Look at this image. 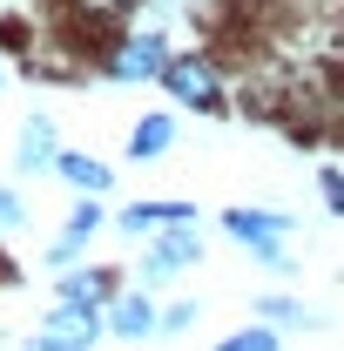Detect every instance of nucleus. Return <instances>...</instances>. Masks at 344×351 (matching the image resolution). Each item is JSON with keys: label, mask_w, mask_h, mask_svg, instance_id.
Listing matches in <instances>:
<instances>
[{"label": "nucleus", "mask_w": 344, "mask_h": 351, "mask_svg": "<svg viewBox=\"0 0 344 351\" xmlns=\"http://www.w3.org/2000/svg\"><path fill=\"white\" fill-rule=\"evenodd\" d=\"M122 291H129V284H122V270H115V263H75V270H61V277H54V304L108 311Z\"/></svg>", "instance_id": "obj_6"}, {"label": "nucleus", "mask_w": 344, "mask_h": 351, "mask_svg": "<svg viewBox=\"0 0 344 351\" xmlns=\"http://www.w3.org/2000/svg\"><path fill=\"white\" fill-rule=\"evenodd\" d=\"M196 298H175V304H162V338H182V331H189V324H196Z\"/></svg>", "instance_id": "obj_15"}, {"label": "nucleus", "mask_w": 344, "mask_h": 351, "mask_svg": "<svg viewBox=\"0 0 344 351\" xmlns=\"http://www.w3.org/2000/svg\"><path fill=\"white\" fill-rule=\"evenodd\" d=\"M61 156H68V149H61L54 122H47V115H27L21 135H14V169H21V176H47Z\"/></svg>", "instance_id": "obj_10"}, {"label": "nucleus", "mask_w": 344, "mask_h": 351, "mask_svg": "<svg viewBox=\"0 0 344 351\" xmlns=\"http://www.w3.org/2000/svg\"><path fill=\"white\" fill-rule=\"evenodd\" d=\"M196 223V203L189 196H149V203H129V210H115V230L122 237H162V230H189Z\"/></svg>", "instance_id": "obj_7"}, {"label": "nucleus", "mask_w": 344, "mask_h": 351, "mask_svg": "<svg viewBox=\"0 0 344 351\" xmlns=\"http://www.w3.org/2000/svg\"><path fill=\"white\" fill-rule=\"evenodd\" d=\"M47 338L61 351H88V345H101L108 338V311H88V304H47V324H41Z\"/></svg>", "instance_id": "obj_9"}, {"label": "nucleus", "mask_w": 344, "mask_h": 351, "mask_svg": "<svg viewBox=\"0 0 344 351\" xmlns=\"http://www.w3.org/2000/svg\"><path fill=\"white\" fill-rule=\"evenodd\" d=\"M169 149H175V115L169 108H149V115L129 129V156L135 162H156V156H169Z\"/></svg>", "instance_id": "obj_12"}, {"label": "nucleus", "mask_w": 344, "mask_h": 351, "mask_svg": "<svg viewBox=\"0 0 344 351\" xmlns=\"http://www.w3.org/2000/svg\"><path fill=\"white\" fill-rule=\"evenodd\" d=\"M317 196L331 217H344V169H317Z\"/></svg>", "instance_id": "obj_16"}, {"label": "nucleus", "mask_w": 344, "mask_h": 351, "mask_svg": "<svg viewBox=\"0 0 344 351\" xmlns=\"http://www.w3.org/2000/svg\"><path fill=\"white\" fill-rule=\"evenodd\" d=\"M291 230L297 223L284 217V210H263V203H230L223 210V237L236 250H250L263 270H291Z\"/></svg>", "instance_id": "obj_1"}, {"label": "nucleus", "mask_w": 344, "mask_h": 351, "mask_svg": "<svg viewBox=\"0 0 344 351\" xmlns=\"http://www.w3.org/2000/svg\"><path fill=\"white\" fill-rule=\"evenodd\" d=\"M27 223V203H21V189L14 182H0V230H21Z\"/></svg>", "instance_id": "obj_17"}, {"label": "nucleus", "mask_w": 344, "mask_h": 351, "mask_svg": "<svg viewBox=\"0 0 344 351\" xmlns=\"http://www.w3.org/2000/svg\"><path fill=\"white\" fill-rule=\"evenodd\" d=\"M54 176H61L75 196H108V189H115V169H108L101 156H82V149H68V156L54 162Z\"/></svg>", "instance_id": "obj_11"}, {"label": "nucleus", "mask_w": 344, "mask_h": 351, "mask_svg": "<svg viewBox=\"0 0 344 351\" xmlns=\"http://www.w3.org/2000/svg\"><path fill=\"white\" fill-rule=\"evenodd\" d=\"M108 338H122V345H142V338H162V304H156V291H142L129 284L115 304H108Z\"/></svg>", "instance_id": "obj_8"}, {"label": "nucleus", "mask_w": 344, "mask_h": 351, "mask_svg": "<svg viewBox=\"0 0 344 351\" xmlns=\"http://www.w3.org/2000/svg\"><path fill=\"white\" fill-rule=\"evenodd\" d=\"M203 263V230L189 223V230H162V237H149L142 243V291H156V284H169L182 270H196Z\"/></svg>", "instance_id": "obj_3"}, {"label": "nucleus", "mask_w": 344, "mask_h": 351, "mask_svg": "<svg viewBox=\"0 0 344 351\" xmlns=\"http://www.w3.org/2000/svg\"><path fill=\"white\" fill-rule=\"evenodd\" d=\"M101 230H115V217L101 210V196H75V210H68V223H61V237L47 243V263H54V270H75Z\"/></svg>", "instance_id": "obj_5"}, {"label": "nucleus", "mask_w": 344, "mask_h": 351, "mask_svg": "<svg viewBox=\"0 0 344 351\" xmlns=\"http://www.w3.org/2000/svg\"><path fill=\"white\" fill-rule=\"evenodd\" d=\"M21 351H61V345H54V338H47V331H41V338H27V345H21Z\"/></svg>", "instance_id": "obj_18"}, {"label": "nucleus", "mask_w": 344, "mask_h": 351, "mask_svg": "<svg viewBox=\"0 0 344 351\" xmlns=\"http://www.w3.org/2000/svg\"><path fill=\"white\" fill-rule=\"evenodd\" d=\"M210 351H284V331H277V324H257V317H250L243 331H230V338H216Z\"/></svg>", "instance_id": "obj_14"}, {"label": "nucleus", "mask_w": 344, "mask_h": 351, "mask_svg": "<svg viewBox=\"0 0 344 351\" xmlns=\"http://www.w3.org/2000/svg\"><path fill=\"white\" fill-rule=\"evenodd\" d=\"M169 41H162V27H135V34H122L115 41V54H108V82H162L169 75Z\"/></svg>", "instance_id": "obj_2"}, {"label": "nucleus", "mask_w": 344, "mask_h": 351, "mask_svg": "<svg viewBox=\"0 0 344 351\" xmlns=\"http://www.w3.org/2000/svg\"><path fill=\"white\" fill-rule=\"evenodd\" d=\"M257 324H277V331H297V324H317V311L291 298V291H263L257 298Z\"/></svg>", "instance_id": "obj_13"}, {"label": "nucleus", "mask_w": 344, "mask_h": 351, "mask_svg": "<svg viewBox=\"0 0 344 351\" xmlns=\"http://www.w3.org/2000/svg\"><path fill=\"white\" fill-rule=\"evenodd\" d=\"M175 108H196V115H223V75H216L203 54H175L169 75H162Z\"/></svg>", "instance_id": "obj_4"}]
</instances>
